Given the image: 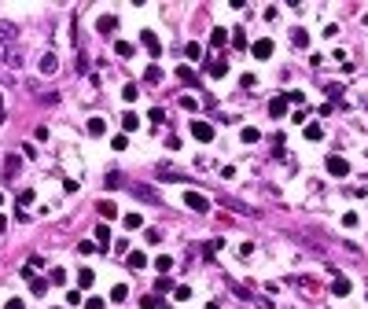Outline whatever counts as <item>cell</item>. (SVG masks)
I'll list each match as a JSON object with an SVG mask.
<instances>
[{
  "instance_id": "cell-20",
  "label": "cell",
  "mask_w": 368,
  "mask_h": 309,
  "mask_svg": "<svg viewBox=\"0 0 368 309\" xmlns=\"http://www.w3.org/2000/svg\"><path fill=\"white\" fill-rule=\"evenodd\" d=\"M136 125H140V118L133 114V110H125V114H122V129H125V133H133Z\"/></svg>"
},
{
  "instance_id": "cell-43",
  "label": "cell",
  "mask_w": 368,
  "mask_h": 309,
  "mask_svg": "<svg viewBox=\"0 0 368 309\" xmlns=\"http://www.w3.org/2000/svg\"><path fill=\"white\" fill-rule=\"evenodd\" d=\"M118 55H133V44H129V41H118Z\"/></svg>"
},
{
  "instance_id": "cell-11",
  "label": "cell",
  "mask_w": 368,
  "mask_h": 309,
  "mask_svg": "<svg viewBox=\"0 0 368 309\" xmlns=\"http://www.w3.org/2000/svg\"><path fill=\"white\" fill-rule=\"evenodd\" d=\"M96 210H100V217H103V221H115V217H118V206L111 203V199H103V203L96 206Z\"/></svg>"
},
{
  "instance_id": "cell-28",
  "label": "cell",
  "mask_w": 368,
  "mask_h": 309,
  "mask_svg": "<svg viewBox=\"0 0 368 309\" xmlns=\"http://www.w3.org/2000/svg\"><path fill=\"white\" fill-rule=\"evenodd\" d=\"M173 298H177V302H188V298H192V287H188V284L173 287Z\"/></svg>"
},
{
  "instance_id": "cell-4",
  "label": "cell",
  "mask_w": 368,
  "mask_h": 309,
  "mask_svg": "<svg viewBox=\"0 0 368 309\" xmlns=\"http://www.w3.org/2000/svg\"><path fill=\"white\" fill-rule=\"evenodd\" d=\"M272 48H276V44H272L269 37H261V41H254V44H250V55H254V59H269Z\"/></svg>"
},
{
  "instance_id": "cell-15",
  "label": "cell",
  "mask_w": 368,
  "mask_h": 309,
  "mask_svg": "<svg viewBox=\"0 0 368 309\" xmlns=\"http://www.w3.org/2000/svg\"><path fill=\"white\" fill-rule=\"evenodd\" d=\"M125 298H129V287L125 284H115V287H111V295H107V302L118 306V302H125Z\"/></svg>"
},
{
  "instance_id": "cell-16",
  "label": "cell",
  "mask_w": 368,
  "mask_h": 309,
  "mask_svg": "<svg viewBox=\"0 0 368 309\" xmlns=\"http://www.w3.org/2000/svg\"><path fill=\"white\" fill-rule=\"evenodd\" d=\"M122 224H125V228H140V224H144V213H136V210L122 213Z\"/></svg>"
},
{
  "instance_id": "cell-50",
  "label": "cell",
  "mask_w": 368,
  "mask_h": 309,
  "mask_svg": "<svg viewBox=\"0 0 368 309\" xmlns=\"http://www.w3.org/2000/svg\"><path fill=\"white\" fill-rule=\"evenodd\" d=\"M0 206H4V192H0Z\"/></svg>"
},
{
  "instance_id": "cell-51",
  "label": "cell",
  "mask_w": 368,
  "mask_h": 309,
  "mask_svg": "<svg viewBox=\"0 0 368 309\" xmlns=\"http://www.w3.org/2000/svg\"><path fill=\"white\" fill-rule=\"evenodd\" d=\"M0 121H4V107H0Z\"/></svg>"
},
{
  "instance_id": "cell-18",
  "label": "cell",
  "mask_w": 368,
  "mask_h": 309,
  "mask_svg": "<svg viewBox=\"0 0 368 309\" xmlns=\"http://www.w3.org/2000/svg\"><path fill=\"white\" fill-rule=\"evenodd\" d=\"M320 136H324V125H320V121H309V125H306V140H313V144H317Z\"/></svg>"
},
{
  "instance_id": "cell-27",
  "label": "cell",
  "mask_w": 368,
  "mask_h": 309,
  "mask_svg": "<svg viewBox=\"0 0 368 309\" xmlns=\"http://www.w3.org/2000/svg\"><path fill=\"white\" fill-rule=\"evenodd\" d=\"M144 81H147V85H155V81H162V70H158V67H147V70H144Z\"/></svg>"
},
{
  "instance_id": "cell-9",
  "label": "cell",
  "mask_w": 368,
  "mask_h": 309,
  "mask_svg": "<svg viewBox=\"0 0 368 309\" xmlns=\"http://www.w3.org/2000/svg\"><path fill=\"white\" fill-rule=\"evenodd\" d=\"M59 70V55L48 52V55H41V74H55Z\"/></svg>"
},
{
  "instance_id": "cell-45",
  "label": "cell",
  "mask_w": 368,
  "mask_h": 309,
  "mask_svg": "<svg viewBox=\"0 0 368 309\" xmlns=\"http://www.w3.org/2000/svg\"><path fill=\"white\" fill-rule=\"evenodd\" d=\"M115 250H118V254H125V258H129V239H118V243H115Z\"/></svg>"
},
{
  "instance_id": "cell-40",
  "label": "cell",
  "mask_w": 368,
  "mask_h": 309,
  "mask_svg": "<svg viewBox=\"0 0 368 309\" xmlns=\"http://www.w3.org/2000/svg\"><path fill=\"white\" fill-rule=\"evenodd\" d=\"M4 309H26V302H22V298H7Z\"/></svg>"
},
{
  "instance_id": "cell-10",
  "label": "cell",
  "mask_w": 368,
  "mask_h": 309,
  "mask_svg": "<svg viewBox=\"0 0 368 309\" xmlns=\"http://www.w3.org/2000/svg\"><path fill=\"white\" fill-rule=\"evenodd\" d=\"M210 44H214V48H225V44H232L229 30H221V26H218V30H210Z\"/></svg>"
},
{
  "instance_id": "cell-26",
  "label": "cell",
  "mask_w": 368,
  "mask_h": 309,
  "mask_svg": "<svg viewBox=\"0 0 368 309\" xmlns=\"http://www.w3.org/2000/svg\"><path fill=\"white\" fill-rule=\"evenodd\" d=\"M225 74H229V63H210V78H225Z\"/></svg>"
},
{
  "instance_id": "cell-12",
  "label": "cell",
  "mask_w": 368,
  "mask_h": 309,
  "mask_svg": "<svg viewBox=\"0 0 368 309\" xmlns=\"http://www.w3.org/2000/svg\"><path fill=\"white\" fill-rule=\"evenodd\" d=\"M269 114H272V118H284V114H287V100H284V96L269 100Z\"/></svg>"
},
{
  "instance_id": "cell-30",
  "label": "cell",
  "mask_w": 368,
  "mask_h": 309,
  "mask_svg": "<svg viewBox=\"0 0 368 309\" xmlns=\"http://www.w3.org/2000/svg\"><path fill=\"white\" fill-rule=\"evenodd\" d=\"M30 287H33V295H44V291H48V280L33 276V280H30Z\"/></svg>"
},
{
  "instance_id": "cell-39",
  "label": "cell",
  "mask_w": 368,
  "mask_h": 309,
  "mask_svg": "<svg viewBox=\"0 0 368 309\" xmlns=\"http://www.w3.org/2000/svg\"><path fill=\"white\" fill-rule=\"evenodd\" d=\"M147 118H151V121H162V118H166V110H162V107H151V110H147Z\"/></svg>"
},
{
  "instance_id": "cell-42",
  "label": "cell",
  "mask_w": 368,
  "mask_h": 309,
  "mask_svg": "<svg viewBox=\"0 0 368 309\" xmlns=\"http://www.w3.org/2000/svg\"><path fill=\"white\" fill-rule=\"evenodd\" d=\"M103 184H107V188H118V184H122V177H118V173H107V181H103Z\"/></svg>"
},
{
  "instance_id": "cell-47",
  "label": "cell",
  "mask_w": 368,
  "mask_h": 309,
  "mask_svg": "<svg viewBox=\"0 0 368 309\" xmlns=\"http://www.w3.org/2000/svg\"><path fill=\"white\" fill-rule=\"evenodd\" d=\"M85 309H103V298H89V302H85Z\"/></svg>"
},
{
  "instance_id": "cell-44",
  "label": "cell",
  "mask_w": 368,
  "mask_h": 309,
  "mask_svg": "<svg viewBox=\"0 0 368 309\" xmlns=\"http://www.w3.org/2000/svg\"><path fill=\"white\" fill-rule=\"evenodd\" d=\"M328 96H332V100H343V85H328Z\"/></svg>"
},
{
  "instance_id": "cell-34",
  "label": "cell",
  "mask_w": 368,
  "mask_h": 309,
  "mask_svg": "<svg viewBox=\"0 0 368 309\" xmlns=\"http://www.w3.org/2000/svg\"><path fill=\"white\" fill-rule=\"evenodd\" d=\"M18 206H33V192H30V188L18 192Z\"/></svg>"
},
{
  "instance_id": "cell-22",
  "label": "cell",
  "mask_w": 368,
  "mask_h": 309,
  "mask_svg": "<svg viewBox=\"0 0 368 309\" xmlns=\"http://www.w3.org/2000/svg\"><path fill=\"white\" fill-rule=\"evenodd\" d=\"M284 100H287V107H291V103H295V107H302V103H306V92L291 89V92H284Z\"/></svg>"
},
{
  "instance_id": "cell-41",
  "label": "cell",
  "mask_w": 368,
  "mask_h": 309,
  "mask_svg": "<svg viewBox=\"0 0 368 309\" xmlns=\"http://www.w3.org/2000/svg\"><path fill=\"white\" fill-rule=\"evenodd\" d=\"M67 302H70V306H81L85 298H81V291H67Z\"/></svg>"
},
{
  "instance_id": "cell-36",
  "label": "cell",
  "mask_w": 368,
  "mask_h": 309,
  "mask_svg": "<svg viewBox=\"0 0 368 309\" xmlns=\"http://www.w3.org/2000/svg\"><path fill=\"white\" fill-rule=\"evenodd\" d=\"M48 280H52V284H59V287H63V284H67V273H63V269H52V276H48Z\"/></svg>"
},
{
  "instance_id": "cell-49",
  "label": "cell",
  "mask_w": 368,
  "mask_h": 309,
  "mask_svg": "<svg viewBox=\"0 0 368 309\" xmlns=\"http://www.w3.org/2000/svg\"><path fill=\"white\" fill-rule=\"evenodd\" d=\"M206 309H221V306H218V302H210V306H206Z\"/></svg>"
},
{
  "instance_id": "cell-19",
  "label": "cell",
  "mask_w": 368,
  "mask_h": 309,
  "mask_svg": "<svg viewBox=\"0 0 368 309\" xmlns=\"http://www.w3.org/2000/svg\"><path fill=\"white\" fill-rule=\"evenodd\" d=\"M169 269H173V258H169V254H158V258H155V273H162V276H166Z\"/></svg>"
},
{
  "instance_id": "cell-3",
  "label": "cell",
  "mask_w": 368,
  "mask_h": 309,
  "mask_svg": "<svg viewBox=\"0 0 368 309\" xmlns=\"http://www.w3.org/2000/svg\"><path fill=\"white\" fill-rule=\"evenodd\" d=\"M324 170L332 173V177H350V162H346V158H339V155H328Z\"/></svg>"
},
{
  "instance_id": "cell-37",
  "label": "cell",
  "mask_w": 368,
  "mask_h": 309,
  "mask_svg": "<svg viewBox=\"0 0 368 309\" xmlns=\"http://www.w3.org/2000/svg\"><path fill=\"white\" fill-rule=\"evenodd\" d=\"M144 239L155 247V243H162V232H158V228H147V236H144Z\"/></svg>"
},
{
  "instance_id": "cell-13",
  "label": "cell",
  "mask_w": 368,
  "mask_h": 309,
  "mask_svg": "<svg viewBox=\"0 0 368 309\" xmlns=\"http://www.w3.org/2000/svg\"><path fill=\"white\" fill-rule=\"evenodd\" d=\"M291 44H295V48H309V33L302 30V26H295V30H291Z\"/></svg>"
},
{
  "instance_id": "cell-31",
  "label": "cell",
  "mask_w": 368,
  "mask_h": 309,
  "mask_svg": "<svg viewBox=\"0 0 368 309\" xmlns=\"http://www.w3.org/2000/svg\"><path fill=\"white\" fill-rule=\"evenodd\" d=\"M177 78H181V81H188V85H195V74H192V67H177Z\"/></svg>"
},
{
  "instance_id": "cell-52",
  "label": "cell",
  "mask_w": 368,
  "mask_h": 309,
  "mask_svg": "<svg viewBox=\"0 0 368 309\" xmlns=\"http://www.w3.org/2000/svg\"><path fill=\"white\" fill-rule=\"evenodd\" d=\"M52 309H59V306H52Z\"/></svg>"
},
{
  "instance_id": "cell-24",
  "label": "cell",
  "mask_w": 368,
  "mask_h": 309,
  "mask_svg": "<svg viewBox=\"0 0 368 309\" xmlns=\"http://www.w3.org/2000/svg\"><path fill=\"white\" fill-rule=\"evenodd\" d=\"M111 147H115V151H125V147H129V136H125V133H115V136H111Z\"/></svg>"
},
{
  "instance_id": "cell-29",
  "label": "cell",
  "mask_w": 368,
  "mask_h": 309,
  "mask_svg": "<svg viewBox=\"0 0 368 309\" xmlns=\"http://www.w3.org/2000/svg\"><path fill=\"white\" fill-rule=\"evenodd\" d=\"M92 280H96L92 269H81V273H78V284H81V287H92Z\"/></svg>"
},
{
  "instance_id": "cell-48",
  "label": "cell",
  "mask_w": 368,
  "mask_h": 309,
  "mask_svg": "<svg viewBox=\"0 0 368 309\" xmlns=\"http://www.w3.org/2000/svg\"><path fill=\"white\" fill-rule=\"evenodd\" d=\"M4 232H7V217L0 213V236H4Z\"/></svg>"
},
{
  "instance_id": "cell-35",
  "label": "cell",
  "mask_w": 368,
  "mask_h": 309,
  "mask_svg": "<svg viewBox=\"0 0 368 309\" xmlns=\"http://www.w3.org/2000/svg\"><path fill=\"white\" fill-rule=\"evenodd\" d=\"M343 224H346V228H357V210H346L343 213Z\"/></svg>"
},
{
  "instance_id": "cell-8",
  "label": "cell",
  "mask_w": 368,
  "mask_h": 309,
  "mask_svg": "<svg viewBox=\"0 0 368 309\" xmlns=\"http://www.w3.org/2000/svg\"><path fill=\"white\" fill-rule=\"evenodd\" d=\"M96 30L100 33H115L118 30V15H100L96 18Z\"/></svg>"
},
{
  "instance_id": "cell-1",
  "label": "cell",
  "mask_w": 368,
  "mask_h": 309,
  "mask_svg": "<svg viewBox=\"0 0 368 309\" xmlns=\"http://www.w3.org/2000/svg\"><path fill=\"white\" fill-rule=\"evenodd\" d=\"M181 199H184V206H188V210H195V213H206V210H210V199H206L203 192H192V188H188V192L181 195Z\"/></svg>"
},
{
  "instance_id": "cell-23",
  "label": "cell",
  "mask_w": 368,
  "mask_h": 309,
  "mask_svg": "<svg viewBox=\"0 0 368 309\" xmlns=\"http://www.w3.org/2000/svg\"><path fill=\"white\" fill-rule=\"evenodd\" d=\"M92 236H96V239L103 243V247H107V239H111V228H107V221H100V224H96V232H92Z\"/></svg>"
},
{
  "instance_id": "cell-46",
  "label": "cell",
  "mask_w": 368,
  "mask_h": 309,
  "mask_svg": "<svg viewBox=\"0 0 368 309\" xmlns=\"http://www.w3.org/2000/svg\"><path fill=\"white\" fill-rule=\"evenodd\" d=\"M0 41H11V26L7 22H0Z\"/></svg>"
},
{
  "instance_id": "cell-25",
  "label": "cell",
  "mask_w": 368,
  "mask_h": 309,
  "mask_svg": "<svg viewBox=\"0 0 368 309\" xmlns=\"http://www.w3.org/2000/svg\"><path fill=\"white\" fill-rule=\"evenodd\" d=\"M184 55H188V59H203V44H184Z\"/></svg>"
},
{
  "instance_id": "cell-17",
  "label": "cell",
  "mask_w": 368,
  "mask_h": 309,
  "mask_svg": "<svg viewBox=\"0 0 368 309\" xmlns=\"http://www.w3.org/2000/svg\"><path fill=\"white\" fill-rule=\"evenodd\" d=\"M107 133V121L103 118H89V136H103Z\"/></svg>"
},
{
  "instance_id": "cell-21",
  "label": "cell",
  "mask_w": 368,
  "mask_h": 309,
  "mask_svg": "<svg viewBox=\"0 0 368 309\" xmlns=\"http://www.w3.org/2000/svg\"><path fill=\"white\" fill-rule=\"evenodd\" d=\"M140 309H162V298H158V295H144V298H140Z\"/></svg>"
},
{
  "instance_id": "cell-32",
  "label": "cell",
  "mask_w": 368,
  "mask_h": 309,
  "mask_svg": "<svg viewBox=\"0 0 368 309\" xmlns=\"http://www.w3.org/2000/svg\"><path fill=\"white\" fill-rule=\"evenodd\" d=\"M136 96H140V89H136V85H125V89H122V100H125V103H133Z\"/></svg>"
},
{
  "instance_id": "cell-33",
  "label": "cell",
  "mask_w": 368,
  "mask_h": 309,
  "mask_svg": "<svg viewBox=\"0 0 368 309\" xmlns=\"http://www.w3.org/2000/svg\"><path fill=\"white\" fill-rule=\"evenodd\" d=\"M232 48H247V33H243V30L232 33Z\"/></svg>"
},
{
  "instance_id": "cell-5",
  "label": "cell",
  "mask_w": 368,
  "mask_h": 309,
  "mask_svg": "<svg viewBox=\"0 0 368 309\" xmlns=\"http://www.w3.org/2000/svg\"><path fill=\"white\" fill-rule=\"evenodd\" d=\"M192 136L203 140V144H210V140H214V125H210V121H192Z\"/></svg>"
},
{
  "instance_id": "cell-7",
  "label": "cell",
  "mask_w": 368,
  "mask_h": 309,
  "mask_svg": "<svg viewBox=\"0 0 368 309\" xmlns=\"http://www.w3.org/2000/svg\"><path fill=\"white\" fill-rule=\"evenodd\" d=\"M350 291H354V284H350L346 276H335V280H332V295H335V298H346Z\"/></svg>"
},
{
  "instance_id": "cell-2",
  "label": "cell",
  "mask_w": 368,
  "mask_h": 309,
  "mask_svg": "<svg viewBox=\"0 0 368 309\" xmlns=\"http://www.w3.org/2000/svg\"><path fill=\"white\" fill-rule=\"evenodd\" d=\"M140 48H144L151 59H158V55H162V41H158L151 30H144V33H140Z\"/></svg>"
},
{
  "instance_id": "cell-6",
  "label": "cell",
  "mask_w": 368,
  "mask_h": 309,
  "mask_svg": "<svg viewBox=\"0 0 368 309\" xmlns=\"http://www.w3.org/2000/svg\"><path fill=\"white\" fill-rule=\"evenodd\" d=\"M125 265L133 269V273H140V269H147V254L144 250H129V258H125Z\"/></svg>"
},
{
  "instance_id": "cell-53",
  "label": "cell",
  "mask_w": 368,
  "mask_h": 309,
  "mask_svg": "<svg viewBox=\"0 0 368 309\" xmlns=\"http://www.w3.org/2000/svg\"><path fill=\"white\" fill-rule=\"evenodd\" d=\"M162 309H169V306H162Z\"/></svg>"
},
{
  "instance_id": "cell-14",
  "label": "cell",
  "mask_w": 368,
  "mask_h": 309,
  "mask_svg": "<svg viewBox=\"0 0 368 309\" xmlns=\"http://www.w3.org/2000/svg\"><path fill=\"white\" fill-rule=\"evenodd\" d=\"M240 140H243V144H258V140H261V129L243 125V129H240Z\"/></svg>"
},
{
  "instance_id": "cell-38",
  "label": "cell",
  "mask_w": 368,
  "mask_h": 309,
  "mask_svg": "<svg viewBox=\"0 0 368 309\" xmlns=\"http://www.w3.org/2000/svg\"><path fill=\"white\" fill-rule=\"evenodd\" d=\"M78 250H81V254H92V250H96V243H92V239H81Z\"/></svg>"
}]
</instances>
